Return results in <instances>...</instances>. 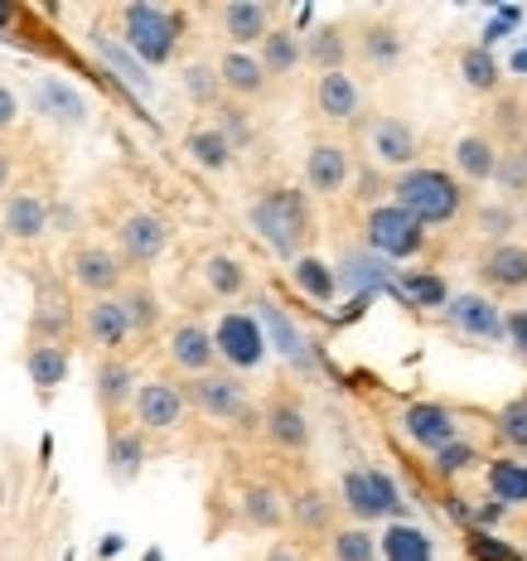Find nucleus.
<instances>
[{"instance_id":"f257e3e1","label":"nucleus","mask_w":527,"mask_h":561,"mask_svg":"<svg viewBox=\"0 0 527 561\" xmlns=\"http://www.w3.org/2000/svg\"><path fill=\"white\" fill-rule=\"evenodd\" d=\"M248 224L256 238L272 248L280 262H296L310 252L314 242V214H310V194L296 184H266L262 194L248 204Z\"/></svg>"},{"instance_id":"f03ea898","label":"nucleus","mask_w":527,"mask_h":561,"mask_svg":"<svg viewBox=\"0 0 527 561\" xmlns=\"http://www.w3.org/2000/svg\"><path fill=\"white\" fill-rule=\"evenodd\" d=\"M388 204H397L402 214H412L421 228H445L465 214L470 204V190L455 180L450 170H436V165H412L402 174H392L388 184Z\"/></svg>"},{"instance_id":"7ed1b4c3","label":"nucleus","mask_w":527,"mask_h":561,"mask_svg":"<svg viewBox=\"0 0 527 561\" xmlns=\"http://www.w3.org/2000/svg\"><path fill=\"white\" fill-rule=\"evenodd\" d=\"M122 39H126V49H131L140 64L165 68V64H174V54H180L184 20L174 15V10H160V5L136 0V5L122 10Z\"/></svg>"},{"instance_id":"20e7f679","label":"nucleus","mask_w":527,"mask_h":561,"mask_svg":"<svg viewBox=\"0 0 527 561\" xmlns=\"http://www.w3.org/2000/svg\"><path fill=\"white\" fill-rule=\"evenodd\" d=\"M339 508L354 523H363V528H373V523L402 513V494H397V484L382 470L358 465V470H344V479H339Z\"/></svg>"},{"instance_id":"39448f33","label":"nucleus","mask_w":527,"mask_h":561,"mask_svg":"<svg viewBox=\"0 0 527 561\" xmlns=\"http://www.w3.org/2000/svg\"><path fill=\"white\" fill-rule=\"evenodd\" d=\"M184 402L194 407L198 416L214 421H242V426H256V412L248 402V388H242L238 373H198V378L184 382Z\"/></svg>"},{"instance_id":"423d86ee","label":"nucleus","mask_w":527,"mask_h":561,"mask_svg":"<svg viewBox=\"0 0 527 561\" xmlns=\"http://www.w3.org/2000/svg\"><path fill=\"white\" fill-rule=\"evenodd\" d=\"M363 238L388 262H412V256L426 252V228L412 214H402L397 204H373L368 218H363Z\"/></svg>"},{"instance_id":"0eeeda50","label":"nucleus","mask_w":527,"mask_h":561,"mask_svg":"<svg viewBox=\"0 0 527 561\" xmlns=\"http://www.w3.org/2000/svg\"><path fill=\"white\" fill-rule=\"evenodd\" d=\"M214 354L228 364V373H248V368H262L266 358V334L256 324V314H242V310H228L214 330Z\"/></svg>"},{"instance_id":"6e6552de","label":"nucleus","mask_w":527,"mask_h":561,"mask_svg":"<svg viewBox=\"0 0 527 561\" xmlns=\"http://www.w3.org/2000/svg\"><path fill=\"white\" fill-rule=\"evenodd\" d=\"M165 252H170V224L160 214L136 208V214H126L116 224V256H122V266H150Z\"/></svg>"},{"instance_id":"1a4fd4ad","label":"nucleus","mask_w":527,"mask_h":561,"mask_svg":"<svg viewBox=\"0 0 527 561\" xmlns=\"http://www.w3.org/2000/svg\"><path fill=\"white\" fill-rule=\"evenodd\" d=\"M256 421H262V436L272 440L276 450H286V455H306L310 440H314L310 412L300 407V397H290V392L272 397V402H266V412L256 416Z\"/></svg>"},{"instance_id":"9d476101","label":"nucleus","mask_w":527,"mask_h":561,"mask_svg":"<svg viewBox=\"0 0 527 561\" xmlns=\"http://www.w3.org/2000/svg\"><path fill=\"white\" fill-rule=\"evenodd\" d=\"M68 276H73V286L88 290L92 300L116 296V290L126 286L122 256H116L112 248H98V242H83V248H73V256H68Z\"/></svg>"},{"instance_id":"9b49d317","label":"nucleus","mask_w":527,"mask_h":561,"mask_svg":"<svg viewBox=\"0 0 527 561\" xmlns=\"http://www.w3.org/2000/svg\"><path fill=\"white\" fill-rule=\"evenodd\" d=\"M368 150H373V160H378V170L402 174V170L416 165L421 136L406 116H378V122L368 126Z\"/></svg>"},{"instance_id":"f8f14e48","label":"nucleus","mask_w":527,"mask_h":561,"mask_svg":"<svg viewBox=\"0 0 527 561\" xmlns=\"http://www.w3.org/2000/svg\"><path fill=\"white\" fill-rule=\"evenodd\" d=\"M397 426H402V436L412 440L416 450H426V455H436V450L450 446V440H460L455 412L445 402H412V407H402Z\"/></svg>"},{"instance_id":"ddd939ff","label":"nucleus","mask_w":527,"mask_h":561,"mask_svg":"<svg viewBox=\"0 0 527 561\" xmlns=\"http://www.w3.org/2000/svg\"><path fill=\"white\" fill-rule=\"evenodd\" d=\"M131 412L140 421V431H174L184 426V412H190V402H184V388L170 378H150L136 388V402Z\"/></svg>"},{"instance_id":"4468645a","label":"nucleus","mask_w":527,"mask_h":561,"mask_svg":"<svg viewBox=\"0 0 527 561\" xmlns=\"http://www.w3.org/2000/svg\"><path fill=\"white\" fill-rule=\"evenodd\" d=\"M348 180H354V156H348V146H339V140H314L306 150V190L320 198H334L348 190Z\"/></svg>"},{"instance_id":"2eb2a0df","label":"nucleus","mask_w":527,"mask_h":561,"mask_svg":"<svg viewBox=\"0 0 527 561\" xmlns=\"http://www.w3.org/2000/svg\"><path fill=\"white\" fill-rule=\"evenodd\" d=\"M214 68H218V83L228 102H262L272 92V78H266V68L256 64L252 49H228Z\"/></svg>"},{"instance_id":"dca6fc26","label":"nucleus","mask_w":527,"mask_h":561,"mask_svg":"<svg viewBox=\"0 0 527 561\" xmlns=\"http://www.w3.org/2000/svg\"><path fill=\"white\" fill-rule=\"evenodd\" d=\"M314 112H320L330 126L358 122V116H363V88H358V78L348 73V68H339V73H320V78H314Z\"/></svg>"},{"instance_id":"f3484780","label":"nucleus","mask_w":527,"mask_h":561,"mask_svg":"<svg viewBox=\"0 0 527 561\" xmlns=\"http://www.w3.org/2000/svg\"><path fill=\"white\" fill-rule=\"evenodd\" d=\"M445 320H450L465 339H489V344L503 339V310L489 296H479V290H465V296L445 300Z\"/></svg>"},{"instance_id":"a211bd4d","label":"nucleus","mask_w":527,"mask_h":561,"mask_svg":"<svg viewBox=\"0 0 527 561\" xmlns=\"http://www.w3.org/2000/svg\"><path fill=\"white\" fill-rule=\"evenodd\" d=\"M136 388H140V378L122 354H107L98 368H92V397H98V407L107 416H122L126 407L136 402Z\"/></svg>"},{"instance_id":"6ab92c4d","label":"nucleus","mask_w":527,"mask_h":561,"mask_svg":"<svg viewBox=\"0 0 527 561\" xmlns=\"http://www.w3.org/2000/svg\"><path fill=\"white\" fill-rule=\"evenodd\" d=\"M170 364L180 373H190V378H198V373H214L218 368V354H214V330L198 320H184L170 330Z\"/></svg>"},{"instance_id":"aec40b11","label":"nucleus","mask_w":527,"mask_h":561,"mask_svg":"<svg viewBox=\"0 0 527 561\" xmlns=\"http://www.w3.org/2000/svg\"><path fill=\"white\" fill-rule=\"evenodd\" d=\"M83 339H88V344H98L102 354L126 348V339H131V320H126L122 300H116V296L88 300V306H83Z\"/></svg>"},{"instance_id":"412c9836","label":"nucleus","mask_w":527,"mask_h":561,"mask_svg":"<svg viewBox=\"0 0 527 561\" xmlns=\"http://www.w3.org/2000/svg\"><path fill=\"white\" fill-rule=\"evenodd\" d=\"M450 165H455V180L470 190V184H494V165H499V146L489 140L484 131H465L460 140L450 146Z\"/></svg>"},{"instance_id":"4be33fe9","label":"nucleus","mask_w":527,"mask_h":561,"mask_svg":"<svg viewBox=\"0 0 527 561\" xmlns=\"http://www.w3.org/2000/svg\"><path fill=\"white\" fill-rule=\"evenodd\" d=\"M0 232H5L10 242H39L44 232H49V204L30 190L10 194L5 214H0Z\"/></svg>"},{"instance_id":"5701e85b","label":"nucleus","mask_w":527,"mask_h":561,"mask_svg":"<svg viewBox=\"0 0 527 561\" xmlns=\"http://www.w3.org/2000/svg\"><path fill=\"white\" fill-rule=\"evenodd\" d=\"M218 20H222V34L232 39V49H252V44H262L272 34V10L262 0H228L218 10Z\"/></svg>"},{"instance_id":"b1692460","label":"nucleus","mask_w":527,"mask_h":561,"mask_svg":"<svg viewBox=\"0 0 527 561\" xmlns=\"http://www.w3.org/2000/svg\"><path fill=\"white\" fill-rule=\"evenodd\" d=\"M479 280L489 290H523L527 286V242H499L479 256Z\"/></svg>"},{"instance_id":"393cba45","label":"nucleus","mask_w":527,"mask_h":561,"mask_svg":"<svg viewBox=\"0 0 527 561\" xmlns=\"http://www.w3.org/2000/svg\"><path fill=\"white\" fill-rule=\"evenodd\" d=\"M238 513H242V523H248L252 533H280L286 528V494H280L276 484H248L238 494Z\"/></svg>"},{"instance_id":"a878e982","label":"nucleus","mask_w":527,"mask_h":561,"mask_svg":"<svg viewBox=\"0 0 527 561\" xmlns=\"http://www.w3.org/2000/svg\"><path fill=\"white\" fill-rule=\"evenodd\" d=\"M286 513L300 533L320 537V533H334V518H339V499H330V489L320 484H306L296 499H286Z\"/></svg>"},{"instance_id":"bb28decb","label":"nucleus","mask_w":527,"mask_h":561,"mask_svg":"<svg viewBox=\"0 0 527 561\" xmlns=\"http://www.w3.org/2000/svg\"><path fill=\"white\" fill-rule=\"evenodd\" d=\"M34 107L49 116V122H58V126H83L88 122L83 92L68 88L64 78H39V83H34Z\"/></svg>"},{"instance_id":"cd10ccee","label":"nucleus","mask_w":527,"mask_h":561,"mask_svg":"<svg viewBox=\"0 0 527 561\" xmlns=\"http://www.w3.org/2000/svg\"><path fill=\"white\" fill-rule=\"evenodd\" d=\"M256 64L266 68V78H290L300 64H306V34L272 30L262 44H256Z\"/></svg>"},{"instance_id":"c85d7f7f","label":"nucleus","mask_w":527,"mask_h":561,"mask_svg":"<svg viewBox=\"0 0 527 561\" xmlns=\"http://www.w3.org/2000/svg\"><path fill=\"white\" fill-rule=\"evenodd\" d=\"M406 54V34L392 25V20H373V25H363L358 34V58L368 68H397Z\"/></svg>"},{"instance_id":"c756f323","label":"nucleus","mask_w":527,"mask_h":561,"mask_svg":"<svg viewBox=\"0 0 527 561\" xmlns=\"http://www.w3.org/2000/svg\"><path fill=\"white\" fill-rule=\"evenodd\" d=\"M184 156H190L204 174H228L232 160H238V150H232L228 136H222L218 126L208 122V126H194V131L184 136Z\"/></svg>"},{"instance_id":"7c9ffc66","label":"nucleus","mask_w":527,"mask_h":561,"mask_svg":"<svg viewBox=\"0 0 527 561\" xmlns=\"http://www.w3.org/2000/svg\"><path fill=\"white\" fill-rule=\"evenodd\" d=\"M378 557H388V561H431L436 557V542H431V533L416 528V523H392V528L378 537Z\"/></svg>"},{"instance_id":"2f4dec72","label":"nucleus","mask_w":527,"mask_h":561,"mask_svg":"<svg viewBox=\"0 0 527 561\" xmlns=\"http://www.w3.org/2000/svg\"><path fill=\"white\" fill-rule=\"evenodd\" d=\"M489 140H503V146H518V140H527V102L518 98V92H499L494 107H489Z\"/></svg>"},{"instance_id":"473e14b6","label":"nucleus","mask_w":527,"mask_h":561,"mask_svg":"<svg viewBox=\"0 0 527 561\" xmlns=\"http://www.w3.org/2000/svg\"><path fill=\"white\" fill-rule=\"evenodd\" d=\"M489 470V494L499 499V504H527V460L523 455H499V460H484Z\"/></svg>"},{"instance_id":"72a5a7b5","label":"nucleus","mask_w":527,"mask_h":561,"mask_svg":"<svg viewBox=\"0 0 527 561\" xmlns=\"http://www.w3.org/2000/svg\"><path fill=\"white\" fill-rule=\"evenodd\" d=\"M460 83L470 92H489V98H499L503 92V68L499 58L484 49V44H465L460 49Z\"/></svg>"},{"instance_id":"f704fd0d","label":"nucleus","mask_w":527,"mask_h":561,"mask_svg":"<svg viewBox=\"0 0 527 561\" xmlns=\"http://www.w3.org/2000/svg\"><path fill=\"white\" fill-rule=\"evenodd\" d=\"M25 373L39 392H54L58 382L68 378V344H44V339H34L25 354Z\"/></svg>"},{"instance_id":"c9c22d12","label":"nucleus","mask_w":527,"mask_h":561,"mask_svg":"<svg viewBox=\"0 0 527 561\" xmlns=\"http://www.w3.org/2000/svg\"><path fill=\"white\" fill-rule=\"evenodd\" d=\"M146 465V431H112L107 440V474L116 484H131Z\"/></svg>"},{"instance_id":"e433bc0d","label":"nucleus","mask_w":527,"mask_h":561,"mask_svg":"<svg viewBox=\"0 0 527 561\" xmlns=\"http://www.w3.org/2000/svg\"><path fill=\"white\" fill-rule=\"evenodd\" d=\"M348 49H354V44H348L344 25H320L306 39V64H314L320 73H339V68L348 64Z\"/></svg>"},{"instance_id":"4c0bfd02","label":"nucleus","mask_w":527,"mask_h":561,"mask_svg":"<svg viewBox=\"0 0 527 561\" xmlns=\"http://www.w3.org/2000/svg\"><path fill=\"white\" fill-rule=\"evenodd\" d=\"M204 286L214 290L218 300H238L242 290H248V266L238 262V256H228V252H214V256H204Z\"/></svg>"},{"instance_id":"58836bf2","label":"nucleus","mask_w":527,"mask_h":561,"mask_svg":"<svg viewBox=\"0 0 527 561\" xmlns=\"http://www.w3.org/2000/svg\"><path fill=\"white\" fill-rule=\"evenodd\" d=\"M68 324H73V310H68V296L54 286L39 290V310H34V339H44V344H64Z\"/></svg>"},{"instance_id":"ea45409f","label":"nucleus","mask_w":527,"mask_h":561,"mask_svg":"<svg viewBox=\"0 0 527 561\" xmlns=\"http://www.w3.org/2000/svg\"><path fill=\"white\" fill-rule=\"evenodd\" d=\"M290 280H296L300 290H306L310 300H334L339 296V276H334V266L330 262H320V256H296V262H290Z\"/></svg>"},{"instance_id":"a19ab883","label":"nucleus","mask_w":527,"mask_h":561,"mask_svg":"<svg viewBox=\"0 0 527 561\" xmlns=\"http://www.w3.org/2000/svg\"><path fill=\"white\" fill-rule=\"evenodd\" d=\"M494 184H499L503 204H513V198L527 194V140H518V146H499Z\"/></svg>"},{"instance_id":"79ce46f5","label":"nucleus","mask_w":527,"mask_h":561,"mask_svg":"<svg viewBox=\"0 0 527 561\" xmlns=\"http://www.w3.org/2000/svg\"><path fill=\"white\" fill-rule=\"evenodd\" d=\"M116 300L126 306L131 334H150L160 324V296L146 286V280H136V286H122V290H116Z\"/></svg>"},{"instance_id":"37998d69","label":"nucleus","mask_w":527,"mask_h":561,"mask_svg":"<svg viewBox=\"0 0 527 561\" xmlns=\"http://www.w3.org/2000/svg\"><path fill=\"white\" fill-rule=\"evenodd\" d=\"M330 557L334 561H378V537L363 523H344L330 533Z\"/></svg>"},{"instance_id":"c03bdc74","label":"nucleus","mask_w":527,"mask_h":561,"mask_svg":"<svg viewBox=\"0 0 527 561\" xmlns=\"http://www.w3.org/2000/svg\"><path fill=\"white\" fill-rule=\"evenodd\" d=\"M180 83H184V98H190L194 107H208V112H214L218 102H222V83H218V68L208 64V58H198V64H184Z\"/></svg>"},{"instance_id":"a18cd8bd","label":"nucleus","mask_w":527,"mask_h":561,"mask_svg":"<svg viewBox=\"0 0 527 561\" xmlns=\"http://www.w3.org/2000/svg\"><path fill=\"white\" fill-rule=\"evenodd\" d=\"M494 436H499V446H508V455H527V392L513 397L494 416Z\"/></svg>"},{"instance_id":"49530a36","label":"nucleus","mask_w":527,"mask_h":561,"mask_svg":"<svg viewBox=\"0 0 527 561\" xmlns=\"http://www.w3.org/2000/svg\"><path fill=\"white\" fill-rule=\"evenodd\" d=\"M214 126H218L222 136H228V146H232V150L252 146V136H256V126H252V112L242 107V102H228V98H222L218 107H214Z\"/></svg>"},{"instance_id":"de8ad7c7","label":"nucleus","mask_w":527,"mask_h":561,"mask_svg":"<svg viewBox=\"0 0 527 561\" xmlns=\"http://www.w3.org/2000/svg\"><path fill=\"white\" fill-rule=\"evenodd\" d=\"M513 228H518V208H513V204H503V198H499V204L479 208V232L489 238V248H499V242H513L508 238Z\"/></svg>"},{"instance_id":"09e8293b","label":"nucleus","mask_w":527,"mask_h":561,"mask_svg":"<svg viewBox=\"0 0 527 561\" xmlns=\"http://www.w3.org/2000/svg\"><path fill=\"white\" fill-rule=\"evenodd\" d=\"M431 460H436V474H440V479H455V474L474 470V465H479V450H474V446H465V440H450V446L436 450Z\"/></svg>"},{"instance_id":"8fccbe9b","label":"nucleus","mask_w":527,"mask_h":561,"mask_svg":"<svg viewBox=\"0 0 527 561\" xmlns=\"http://www.w3.org/2000/svg\"><path fill=\"white\" fill-rule=\"evenodd\" d=\"M470 557L474 561H527L513 542H503V537H489V533H474L470 537Z\"/></svg>"},{"instance_id":"3c124183","label":"nucleus","mask_w":527,"mask_h":561,"mask_svg":"<svg viewBox=\"0 0 527 561\" xmlns=\"http://www.w3.org/2000/svg\"><path fill=\"white\" fill-rule=\"evenodd\" d=\"M266 324H272V334L280 339V354H286V358H296V364H306V348H300V334L286 324V314L266 306Z\"/></svg>"},{"instance_id":"603ef678","label":"nucleus","mask_w":527,"mask_h":561,"mask_svg":"<svg viewBox=\"0 0 527 561\" xmlns=\"http://www.w3.org/2000/svg\"><path fill=\"white\" fill-rule=\"evenodd\" d=\"M98 49H102V54H107V64H112V68H116V73H122V78H126V83H136L140 92H150V78H146V73H140V68H136V64H131V58H126L122 49H112V39H102V34H98Z\"/></svg>"},{"instance_id":"864d4df0","label":"nucleus","mask_w":527,"mask_h":561,"mask_svg":"<svg viewBox=\"0 0 527 561\" xmlns=\"http://www.w3.org/2000/svg\"><path fill=\"white\" fill-rule=\"evenodd\" d=\"M406 296L412 300H421V306H445V280H436V276H412L406 272Z\"/></svg>"},{"instance_id":"5fc2aeb1","label":"nucleus","mask_w":527,"mask_h":561,"mask_svg":"<svg viewBox=\"0 0 527 561\" xmlns=\"http://www.w3.org/2000/svg\"><path fill=\"white\" fill-rule=\"evenodd\" d=\"M15 122H20V98L5 83H0V136H5Z\"/></svg>"},{"instance_id":"6e6d98bb","label":"nucleus","mask_w":527,"mask_h":561,"mask_svg":"<svg viewBox=\"0 0 527 561\" xmlns=\"http://www.w3.org/2000/svg\"><path fill=\"white\" fill-rule=\"evenodd\" d=\"M503 334H513V344H518V358H527V314H503Z\"/></svg>"},{"instance_id":"4d7b16f0","label":"nucleus","mask_w":527,"mask_h":561,"mask_svg":"<svg viewBox=\"0 0 527 561\" xmlns=\"http://www.w3.org/2000/svg\"><path fill=\"white\" fill-rule=\"evenodd\" d=\"M10 174H15V160H10V150L0 146V194L10 190Z\"/></svg>"},{"instance_id":"13d9d810","label":"nucleus","mask_w":527,"mask_h":561,"mask_svg":"<svg viewBox=\"0 0 527 561\" xmlns=\"http://www.w3.org/2000/svg\"><path fill=\"white\" fill-rule=\"evenodd\" d=\"M266 561H306V557H300V552H296V547L276 542V547H272V552H266Z\"/></svg>"},{"instance_id":"bf43d9fd","label":"nucleus","mask_w":527,"mask_h":561,"mask_svg":"<svg viewBox=\"0 0 527 561\" xmlns=\"http://www.w3.org/2000/svg\"><path fill=\"white\" fill-rule=\"evenodd\" d=\"M20 20V5H0V25H15Z\"/></svg>"},{"instance_id":"052dcab7","label":"nucleus","mask_w":527,"mask_h":561,"mask_svg":"<svg viewBox=\"0 0 527 561\" xmlns=\"http://www.w3.org/2000/svg\"><path fill=\"white\" fill-rule=\"evenodd\" d=\"M518 224H523V228H527V198H523V214H518Z\"/></svg>"},{"instance_id":"680f3d73","label":"nucleus","mask_w":527,"mask_h":561,"mask_svg":"<svg viewBox=\"0 0 527 561\" xmlns=\"http://www.w3.org/2000/svg\"><path fill=\"white\" fill-rule=\"evenodd\" d=\"M146 561H165V557H160V552H150V557H146Z\"/></svg>"},{"instance_id":"e2e57ef3","label":"nucleus","mask_w":527,"mask_h":561,"mask_svg":"<svg viewBox=\"0 0 527 561\" xmlns=\"http://www.w3.org/2000/svg\"><path fill=\"white\" fill-rule=\"evenodd\" d=\"M523 460H527V455H523Z\"/></svg>"}]
</instances>
